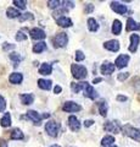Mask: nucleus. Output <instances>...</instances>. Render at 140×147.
<instances>
[{"instance_id":"f257e3e1","label":"nucleus","mask_w":140,"mask_h":147,"mask_svg":"<svg viewBox=\"0 0 140 147\" xmlns=\"http://www.w3.org/2000/svg\"><path fill=\"white\" fill-rule=\"evenodd\" d=\"M71 71H72V75H73V77H76L77 80L85 79L87 75H88V71H87V69H85V66L78 65V64H72Z\"/></svg>"},{"instance_id":"f03ea898","label":"nucleus","mask_w":140,"mask_h":147,"mask_svg":"<svg viewBox=\"0 0 140 147\" xmlns=\"http://www.w3.org/2000/svg\"><path fill=\"white\" fill-rule=\"evenodd\" d=\"M26 117H27V119L32 120L35 124V125H40V123H42V119L43 118H49V117H50V114L45 113V114H43V115H40L39 113L35 112V110H29V112H27Z\"/></svg>"},{"instance_id":"7ed1b4c3","label":"nucleus","mask_w":140,"mask_h":147,"mask_svg":"<svg viewBox=\"0 0 140 147\" xmlns=\"http://www.w3.org/2000/svg\"><path fill=\"white\" fill-rule=\"evenodd\" d=\"M123 132L127 136L132 137L133 140L140 142V129H135V127L130 126V125H125L123 127Z\"/></svg>"},{"instance_id":"20e7f679","label":"nucleus","mask_w":140,"mask_h":147,"mask_svg":"<svg viewBox=\"0 0 140 147\" xmlns=\"http://www.w3.org/2000/svg\"><path fill=\"white\" fill-rule=\"evenodd\" d=\"M58 129H60V125H58V123L54 121V120L48 121L46 125H45V131H46L48 135H50L51 137H56V136H57Z\"/></svg>"},{"instance_id":"39448f33","label":"nucleus","mask_w":140,"mask_h":147,"mask_svg":"<svg viewBox=\"0 0 140 147\" xmlns=\"http://www.w3.org/2000/svg\"><path fill=\"white\" fill-rule=\"evenodd\" d=\"M67 40H68V37L66 33H57L54 38V47L55 48H62L66 47Z\"/></svg>"},{"instance_id":"423d86ee","label":"nucleus","mask_w":140,"mask_h":147,"mask_svg":"<svg viewBox=\"0 0 140 147\" xmlns=\"http://www.w3.org/2000/svg\"><path fill=\"white\" fill-rule=\"evenodd\" d=\"M111 9L115 12L119 13V15H124V13L127 12V6L123 5V4H121V3H118V1H112L111 3Z\"/></svg>"},{"instance_id":"0eeeda50","label":"nucleus","mask_w":140,"mask_h":147,"mask_svg":"<svg viewBox=\"0 0 140 147\" xmlns=\"http://www.w3.org/2000/svg\"><path fill=\"white\" fill-rule=\"evenodd\" d=\"M62 109H64L65 112H67V113H73V112H78V110H80V105L70 100V102H66L64 104Z\"/></svg>"},{"instance_id":"6e6552de","label":"nucleus","mask_w":140,"mask_h":147,"mask_svg":"<svg viewBox=\"0 0 140 147\" xmlns=\"http://www.w3.org/2000/svg\"><path fill=\"white\" fill-rule=\"evenodd\" d=\"M29 34H31V37H32L33 39H44L45 37H46V34H45V32L42 30V28H32L29 31Z\"/></svg>"},{"instance_id":"1a4fd4ad","label":"nucleus","mask_w":140,"mask_h":147,"mask_svg":"<svg viewBox=\"0 0 140 147\" xmlns=\"http://www.w3.org/2000/svg\"><path fill=\"white\" fill-rule=\"evenodd\" d=\"M105 129H106L107 131H110V132L117 134V132H119L121 126H119L118 121H107V123L105 124Z\"/></svg>"},{"instance_id":"9d476101","label":"nucleus","mask_w":140,"mask_h":147,"mask_svg":"<svg viewBox=\"0 0 140 147\" xmlns=\"http://www.w3.org/2000/svg\"><path fill=\"white\" fill-rule=\"evenodd\" d=\"M128 61H129V55H125V54H121L118 58L116 59V66L117 67H124L128 65Z\"/></svg>"},{"instance_id":"9b49d317","label":"nucleus","mask_w":140,"mask_h":147,"mask_svg":"<svg viewBox=\"0 0 140 147\" xmlns=\"http://www.w3.org/2000/svg\"><path fill=\"white\" fill-rule=\"evenodd\" d=\"M115 65L113 64H111V63H108V61H106V63H104L102 65H101V74H104V75H111L112 72L115 71Z\"/></svg>"},{"instance_id":"f8f14e48","label":"nucleus","mask_w":140,"mask_h":147,"mask_svg":"<svg viewBox=\"0 0 140 147\" xmlns=\"http://www.w3.org/2000/svg\"><path fill=\"white\" fill-rule=\"evenodd\" d=\"M104 47H105V49L107 50H111V52H118L119 50V43L118 40H108V42H106L105 44H104Z\"/></svg>"},{"instance_id":"ddd939ff","label":"nucleus","mask_w":140,"mask_h":147,"mask_svg":"<svg viewBox=\"0 0 140 147\" xmlns=\"http://www.w3.org/2000/svg\"><path fill=\"white\" fill-rule=\"evenodd\" d=\"M84 96L85 97H88V98H90V99H95L98 97V93H96V91L94 90L93 86H90L89 84H87V86H85V88H84Z\"/></svg>"},{"instance_id":"4468645a","label":"nucleus","mask_w":140,"mask_h":147,"mask_svg":"<svg viewBox=\"0 0 140 147\" xmlns=\"http://www.w3.org/2000/svg\"><path fill=\"white\" fill-rule=\"evenodd\" d=\"M139 36L138 34H132L130 36V45H129V52H137V49H138V45H139Z\"/></svg>"},{"instance_id":"2eb2a0df","label":"nucleus","mask_w":140,"mask_h":147,"mask_svg":"<svg viewBox=\"0 0 140 147\" xmlns=\"http://www.w3.org/2000/svg\"><path fill=\"white\" fill-rule=\"evenodd\" d=\"M68 125L72 131H77V130H79V127H80V123L74 115H71L68 118Z\"/></svg>"},{"instance_id":"dca6fc26","label":"nucleus","mask_w":140,"mask_h":147,"mask_svg":"<svg viewBox=\"0 0 140 147\" xmlns=\"http://www.w3.org/2000/svg\"><path fill=\"white\" fill-rule=\"evenodd\" d=\"M22 80H23V76H22V74H20V72H13V74L10 75V77H9V81H10L11 84H13V85L21 84Z\"/></svg>"},{"instance_id":"f3484780","label":"nucleus","mask_w":140,"mask_h":147,"mask_svg":"<svg viewBox=\"0 0 140 147\" xmlns=\"http://www.w3.org/2000/svg\"><path fill=\"white\" fill-rule=\"evenodd\" d=\"M56 24L61 27H71L72 26V20L66 16H62V17H58L56 20Z\"/></svg>"},{"instance_id":"a211bd4d","label":"nucleus","mask_w":140,"mask_h":147,"mask_svg":"<svg viewBox=\"0 0 140 147\" xmlns=\"http://www.w3.org/2000/svg\"><path fill=\"white\" fill-rule=\"evenodd\" d=\"M51 71H52V66H51V64H48V63L42 64V66L39 69L40 75H50Z\"/></svg>"},{"instance_id":"6ab92c4d","label":"nucleus","mask_w":140,"mask_h":147,"mask_svg":"<svg viewBox=\"0 0 140 147\" xmlns=\"http://www.w3.org/2000/svg\"><path fill=\"white\" fill-rule=\"evenodd\" d=\"M127 31H134V30H140V24H138V22H135L133 18H128L127 20Z\"/></svg>"},{"instance_id":"aec40b11","label":"nucleus","mask_w":140,"mask_h":147,"mask_svg":"<svg viewBox=\"0 0 140 147\" xmlns=\"http://www.w3.org/2000/svg\"><path fill=\"white\" fill-rule=\"evenodd\" d=\"M20 98H21V102L23 103V104H32L34 102V96L33 94H31V93H27V94H21L20 96Z\"/></svg>"},{"instance_id":"412c9836","label":"nucleus","mask_w":140,"mask_h":147,"mask_svg":"<svg viewBox=\"0 0 140 147\" xmlns=\"http://www.w3.org/2000/svg\"><path fill=\"white\" fill-rule=\"evenodd\" d=\"M0 125H1L3 127H9L11 125V115H10V113H6L5 115L1 118V120H0Z\"/></svg>"},{"instance_id":"4be33fe9","label":"nucleus","mask_w":140,"mask_h":147,"mask_svg":"<svg viewBox=\"0 0 140 147\" xmlns=\"http://www.w3.org/2000/svg\"><path fill=\"white\" fill-rule=\"evenodd\" d=\"M38 86L42 90H50L51 88V81L50 80H43V79H40V80H38Z\"/></svg>"},{"instance_id":"5701e85b","label":"nucleus","mask_w":140,"mask_h":147,"mask_svg":"<svg viewBox=\"0 0 140 147\" xmlns=\"http://www.w3.org/2000/svg\"><path fill=\"white\" fill-rule=\"evenodd\" d=\"M88 82H78V84H72V91L74 92V93H78L80 90H84L85 86H87Z\"/></svg>"},{"instance_id":"b1692460","label":"nucleus","mask_w":140,"mask_h":147,"mask_svg":"<svg viewBox=\"0 0 140 147\" xmlns=\"http://www.w3.org/2000/svg\"><path fill=\"white\" fill-rule=\"evenodd\" d=\"M121 31H122V24H121V21L115 20L113 21V25H112V33H113V34H119Z\"/></svg>"},{"instance_id":"393cba45","label":"nucleus","mask_w":140,"mask_h":147,"mask_svg":"<svg viewBox=\"0 0 140 147\" xmlns=\"http://www.w3.org/2000/svg\"><path fill=\"white\" fill-rule=\"evenodd\" d=\"M88 28L92 32H95V31L99 30V25H98L95 18H89L88 20Z\"/></svg>"},{"instance_id":"a878e982","label":"nucleus","mask_w":140,"mask_h":147,"mask_svg":"<svg viewBox=\"0 0 140 147\" xmlns=\"http://www.w3.org/2000/svg\"><path fill=\"white\" fill-rule=\"evenodd\" d=\"M6 15H7V17H10V18H15V17H20L21 13L19 12V10H16V9L9 7L6 10Z\"/></svg>"},{"instance_id":"bb28decb","label":"nucleus","mask_w":140,"mask_h":147,"mask_svg":"<svg viewBox=\"0 0 140 147\" xmlns=\"http://www.w3.org/2000/svg\"><path fill=\"white\" fill-rule=\"evenodd\" d=\"M11 139L12 140H22L23 139V132H22L20 129H15L11 132Z\"/></svg>"},{"instance_id":"cd10ccee","label":"nucleus","mask_w":140,"mask_h":147,"mask_svg":"<svg viewBox=\"0 0 140 147\" xmlns=\"http://www.w3.org/2000/svg\"><path fill=\"white\" fill-rule=\"evenodd\" d=\"M45 49H46V43L40 42V43H37L33 47V52L34 53H42V52H44Z\"/></svg>"},{"instance_id":"c85d7f7f","label":"nucleus","mask_w":140,"mask_h":147,"mask_svg":"<svg viewBox=\"0 0 140 147\" xmlns=\"http://www.w3.org/2000/svg\"><path fill=\"white\" fill-rule=\"evenodd\" d=\"M99 105V112H100V114L102 117H106V114H107V104L106 102H100V103H98Z\"/></svg>"},{"instance_id":"c756f323","label":"nucleus","mask_w":140,"mask_h":147,"mask_svg":"<svg viewBox=\"0 0 140 147\" xmlns=\"http://www.w3.org/2000/svg\"><path fill=\"white\" fill-rule=\"evenodd\" d=\"M115 142V137L113 136H105L101 141V145L102 146H111L112 144Z\"/></svg>"},{"instance_id":"7c9ffc66","label":"nucleus","mask_w":140,"mask_h":147,"mask_svg":"<svg viewBox=\"0 0 140 147\" xmlns=\"http://www.w3.org/2000/svg\"><path fill=\"white\" fill-rule=\"evenodd\" d=\"M60 4H61V1H58V0H49L48 1V6L50 7V9H57L58 6H60Z\"/></svg>"},{"instance_id":"2f4dec72","label":"nucleus","mask_w":140,"mask_h":147,"mask_svg":"<svg viewBox=\"0 0 140 147\" xmlns=\"http://www.w3.org/2000/svg\"><path fill=\"white\" fill-rule=\"evenodd\" d=\"M13 5H16V7L19 9H26V1H23V0H13Z\"/></svg>"},{"instance_id":"473e14b6","label":"nucleus","mask_w":140,"mask_h":147,"mask_svg":"<svg viewBox=\"0 0 140 147\" xmlns=\"http://www.w3.org/2000/svg\"><path fill=\"white\" fill-rule=\"evenodd\" d=\"M10 59H12V60L15 61V65H16V64H19V63L21 61L22 58H21L17 53H11V54H10Z\"/></svg>"},{"instance_id":"72a5a7b5","label":"nucleus","mask_w":140,"mask_h":147,"mask_svg":"<svg viewBox=\"0 0 140 147\" xmlns=\"http://www.w3.org/2000/svg\"><path fill=\"white\" fill-rule=\"evenodd\" d=\"M26 20H33V15L29 12L27 13H23V15L20 16V21H26Z\"/></svg>"},{"instance_id":"f704fd0d","label":"nucleus","mask_w":140,"mask_h":147,"mask_svg":"<svg viewBox=\"0 0 140 147\" xmlns=\"http://www.w3.org/2000/svg\"><path fill=\"white\" fill-rule=\"evenodd\" d=\"M84 58H85V55L83 54V52L77 50V52H76V60L77 61H82V60H84Z\"/></svg>"},{"instance_id":"c9c22d12","label":"nucleus","mask_w":140,"mask_h":147,"mask_svg":"<svg viewBox=\"0 0 140 147\" xmlns=\"http://www.w3.org/2000/svg\"><path fill=\"white\" fill-rule=\"evenodd\" d=\"M5 108H6V100L0 96V112H4Z\"/></svg>"},{"instance_id":"e433bc0d","label":"nucleus","mask_w":140,"mask_h":147,"mask_svg":"<svg viewBox=\"0 0 140 147\" xmlns=\"http://www.w3.org/2000/svg\"><path fill=\"white\" fill-rule=\"evenodd\" d=\"M27 39V36L23 34L22 32H17L16 34V40H26Z\"/></svg>"},{"instance_id":"4c0bfd02","label":"nucleus","mask_w":140,"mask_h":147,"mask_svg":"<svg viewBox=\"0 0 140 147\" xmlns=\"http://www.w3.org/2000/svg\"><path fill=\"white\" fill-rule=\"evenodd\" d=\"M128 76H129L128 72H122V74H119V75H118V80H119V81H123V80L127 79Z\"/></svg>"},{"instance_id":"58836bf2","label":"nucleus","mask_w":140,"mask_h":147,"mask_svg":"<svg viewBox=\"0 0 140 147\" xmlns=\"http://www.w3.org/2000/svg\"><path fill=\"white\" fill-rule=\"evenodd\" d=\"M3 48L4 49H12V48H15V45L13 44H10V43H4V45H3Z\"/></svg>"},{"instance_id":"ea45409f","label":"nucleus","mask_w":140,"mask_h":147,"mask_svg":"<svg viewBox=\"0 0 140 147\" xmlns=\"http://www.w3.org/2000/svg\"><path fill=\"white\" fill-rule=\"evenodd\" d=\"M117 100H119V102H125V100H127V97H125V96H117Z\"/></svg>"},{"instance_id":"a19ab883","label":"nucleus","mask_w":140,"mask_h":147,"mask_svg":"<svg viewBox=\"0 0 140 147\" xmlns=\"http://www.w3.org/2000/svg\"><path fill=\"white\" fill-rule=\"evenodd\" d=\"M93 9H94V6L92 5V4H88V5H87V9H85V12H92V11H93Z\"/></svg>"},{"instance_id":"79ce46f5","label":"nucleus","mask_w":140,"mask_h":147,"mask_svg":"<svg viewBox=\"0 0 140 147\" xmlns=\"http://www.w3.org/2000/svg\"><path fill=\"white\" fill-rule=\"evenodd\" d=\"M93 124H94V120H85V121H84V125L87 126V127H88V126H92Z\"/></svg>"},{"instance_id":"37998d69","label":"nucleus","mask_w":140,"mask_h":147,"mask_svg":"<svg viewBox=\"0 0 140 147\" xmlns=\"http://www.w3.org/2000/svg\"><path fill=\"white\" fill-rule=\"evenodd\" d=\"M54 92H55L56 94L60 93V92H61V87H60V86H55V88H54Z\"/></svg>"},{"instance_id":"c03bdc74","label":"nucleus","mask_w":140,"mask_h":147,"mask_svg":"<svg viewBox=\"0 0 140 147\" xmlns=\"http://www.w3.org/2000/svg\"><path fill=\"white\" fill-rule=\"evenodd\" d=\"M0 147H7V144L4 140H0Z\"/></svg>"},{"instance_id":"a18cd8bd","label":"nucleus","mask_w":140,"mask_h":147,"mask_svg":"<svg viewBox=\"0 0 140 147\" xmlns=\"http://www.w3.org/2000/svg\"><path fill=\"white\" fill-rule=\"evenodd\" d=\"M101 81H102V79H100V77H98V79H94L93 84H98V82H101Z\"/></svg>"},{"instance_id":"49530a36","label":"nucleus","mask_w":140,"mask_h":147,"mask_svg":"<svg viewBox=\"0 0 140 147\" xmlns=\"http://www.w3.org/2000/svg\"><path fill=\"white\" fill-rule=\"evenodd\" d=\"M51 147H60V146H58V145H52Z\"/></svg>"},{"instance_id":"de8ad7c7","label":"nucleus","mask_w":140,"mask_h":147,"mask_svg":"<svg viewBox=\"0 0 140 147\" xmlns=\"http://www.w3.org/2000/svg\"><path fill=\"white\" fill-rule=\"evenodd\" d=\"M111 147H117V146H111Z\"/></svg>"}]
</instances>
